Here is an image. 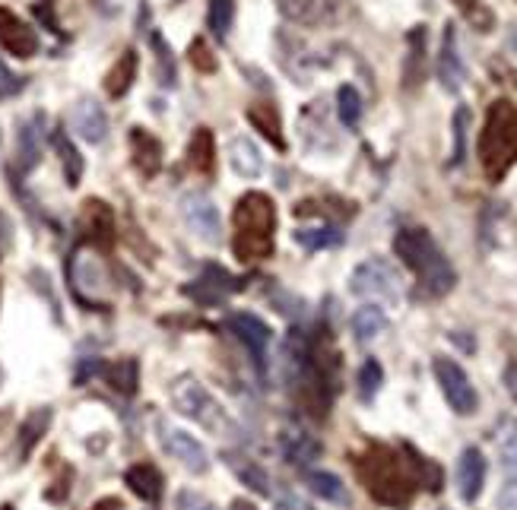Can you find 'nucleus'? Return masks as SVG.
Listing matches in <instances>:
<instances>
[{
    "label": "nucleus",
    "mask_w": 517,
    "mask_h": 510,
    "mask_svg": "<svg viewBox=\"0 0 517 510\" xmlns=\"http://www.w3.org/2000/svg\"><path fill=\"white\" fill-rule=\"evenodd\" d=\"M356 472L365 485V491L384 507H406L413 501L419 476L410 457V444H403V453L384 444H372L362 457L356 460Z\"/></svg>",
    "instance_id": "f257e3e1"
},
{
    "label": "nucleus",
    "mask_w": 517,
    "mask_h": 510,
    "mask_svg": "<svg viewBox=\"0 0 517 510\" xmlns=\"http://www.w3.org/2000/svg\"><path fill=\"white\" fill-rule=\"evenodd\" d=\"M394 254L416 273L426 295L441 298L457 286V270L426 229H400L394 235Z\"/></svg>",
    "instance_id": "f03ea898"
},
{
    "label": "nucleus",
    "mask_w": 517,
    "mask_h": 510,
    "mask_svg": "<svg viewBox=\"0 0 517 510\" xmlns=\"http://www.w3.org/2000/svg\"><path fill=\"white\" fill-rule=\"evenodd\" d=\"M235 238L232 251L242 263H257L267 260L273 254V235H276V203L261 194L248 191L245 197H238L235 203Z\"/></svg>",
    "instance_id": "7ed1b4c3"
},
{
    "label": "nucleus",
    "mask_w": 517,
    "mask_h": 510,
    "mask_svg": "<svg viewBox=\"0 0 517 510\" xmlns=\"http://www.w3.org/2000/svg\"><path fill=\"white\" fill-rule=\"evenodd\" d=\"M517 162V108L508 99L489 105V115L479 134V165L489 181H502Z\"/></svg>",
    "instance_id": "20e7f679"
},
{
    "label": "nucleus",
    "mask_w": 517,
    "mask_h": 510,
    "mask_svg": "<svg viewBox=\"0 0 517 510\" xmlns=\"http://www.w3.org/2000/svg\"><path fill=\"white\" fill-rule=\"evenodd\" d=\"M172 403L184 419L197 422L203 431L216 434V438H238V425L232 415L213 400V393L203 387L197 377L181 374L172 384Z\"/></svg>",
    "instance_id": "39448f33"
},
{
    "label": "nucleus",
    "mask_w": 517,
    "mask_h": 510,
    "mask_svg": "<svg viewBox=\"0 0 517 510\" xmlns=\"http://www.w3.org/2000/svg\"><path fill=\"white\" fill-rule=\"evenodd\" d=\"M349 292L359 298H372V301H397L403 292V279L397 273V267L384 257H372L362 260L359 267L349 276Z\"/></svg>",
    "instance_id": "423d86ee"
},
{
    "label": "nucleus",
    "mask_w": 517,
    "mask_h": 510,
    "mask_svg": "<svg viewBox=\"0 0 517 510\" xmlns=\"http://www.w3.org/2000/svg\"><path fill=\"white\" fill-rule=\"evenodd\" d=\"M432 371H435V381H438L441 393H445L448 406L457 415H473L476 406H479V396H476V387L470 384L467 371L460 368L454 358H448V355H438L435 362H432Z\"/></svg>",
    "instance_id": "0eeeda50"
},
{
    "label": "nucleus",
    "mask_w": 517,
    "mask_h": 510,
    "mask_svg": "<svg viewBox=\"0 0 517 510\" xmlns=\"http://www.w3.org/2000/svg\"><path fill=\"white\" fill-rule=\"evenodd\" d=\"M159 444L162 450L169 453L172 460H178L188 472H194V476H203V472L210 469V453L207 447H203L194 434L181 431V428H172V425H159Z\"/></svg>",
    "instance_id": "6e6552de"
},
{
    "label": "nucleus",
    "mask_w": 517,
    "mask_h": 510,
    "mask_svg": "<svg viewBox=\"0 0 517 510\" xmlns=\"http://www.w3.org/2000/svg\"><path fill=\"white\" fill-rule=\"evenodd\" d=\"M80 232L83 238L99 251H112L115 248V235H118V225H115V210L99 197H89L80 210Z\"/></svg>",
    "instance_id": "1a4fd4ad"
},
{
    "label": "nucleus",
    "mask_w": 517,
    "mask_h": 510,
    "mask_svg": "<svg viewBox=\"0 0 517 510\" xmlns=\"http://www.w3.org/2000/svg\"><path fill=\"white\" fill-rule=\"evenodd\" d=\"M181 216L184 222L191 225V232L207 241V244H219V238H223V219H219V210L216 203L207 197V194H184L181 200Z\"/></svg>",
    "instance_id": "9d476101"
},
{
    "label": "nucleus",
    "mask_w": 517,
    "mask_h": 510,
    "mask_svg": "<svg viewBox=\"0 0 517 510\" xmlns=\"http://www.w3.org/2000/svg\"><path fill=\"white\" fill-rule=\"evenodd\" d=\"M229 327H232V333L238 339H242V346L251 352V362H254L257 374L264 377L267 374V349H270V339H273L270 327L257 314H251V311L232 314L229 317Z\"/></svg>",
    "instance_id": "9b49d317"
},
{
    "label": "nucleus",
    "mask_w": 517,
    "mask_h": 510,
    "mask_svg": "<svg viewBox=\"0 0 517 510\" xmlns=\"http://www.w3.org/2000/svg\"><path fill=\"white\" fill-rule=\"evenodd\" d=\"M67 279H70V289L73 295H77V301L83 308H96L102 311L105 305L96 298V289H99V282H102V270H99V263L86 257V254H73L67 260Z\"/></svg>",
    "instance_id": "f8f14e48"
},
{
    "label": "nucleus",
    "mask_w": 517,
    "mask_h": 510,
    "mask_svg": "<svg viewBox=\"0 0 517 510\" xmlns=\"http://www.w3.org/2000/svg\"><path fill=\"white\" fill-rule=\"evenodd\" d=\"M0 48L23 61L39 54V35H35V29L7 7H0Z\"/></svg>",
    "instance_id": "ddd939ff"
},
{
    "label": "nucleus",
    "mask_w": 517,
    "mask_h": 510,
    "mask_svg": "<svg viewBox=\"0 0 517 510\" xmlns=\"http://www.w3.org/2000/svg\"><path fill=\"white\" fill-rule=\"evenodd\" d=\"M42 140H45V115H32L29 121H23L20 137H16V159L10 172L16 178L29 175L35 165L42 159Z\"/></svg>",
    "instance_id": "4468645a"
},
{
    "label": "nucleus",
    "mask_w": 517,
    "mask_h": 510,
    "mask_svg": "<svg viewBox=\"0 0 517 510\" xmlns=\"http://www.w3.org/2000/svg\"><path fill=\"white\" fill-rule=\"evenodd\" d=\"M438 80H441V89L445 92H460L464 86V61H460V48H457V29L454 23L445 26V35H441V51H438Z\"/></svg>",
    "instance_id": "2eb2a0df"
},
{
    "label": "nucleus",
    "mask_w": 517,
    "mask_h": 510,
    "mask_svg": "<svg viewBox=\"0 0 517 510\" xmlns=\"http://www.w3.org/2000/svg\"><path fill=\"white\" fill-rule=\"evenodd\" d=\"M486 485V457L479 447H467L457 460V491L467 504H473L479 495H483Z\"/></svg>",
    "instance_id": "dca6fc26"
},
{
    "label": "nucleus",
    "mask_w": 517,
    "mask_h": 510,
    "mask_svg": "<svg viewBox=\"0 0 517 510\" xmlns=\"http://www.w3.org/2000/svg\"><path fill=\"white\" fill-rule=\"evenodd\" d=\"M73 130L86 140V143H102L108 137V118H105V108L96 99H83L73 105Z\"/></svg>",
    "instance_id": "f3484780"
},
{
    "label": "nucleus",
    "mask_w": 517,
    "mask_h": 510,
    "mask_svg": "<svg viewBox=\"0 0 517 510\" xmlns=\"http://www.w3.org/2000/svg\"><path fill=\"white\" fill-rule=\"evenodd\" d=\"M131 156H134V168L143 178H156L162 172V143L150 130L143 127L131 130Z\"/></svg>",
    "instance_id": "a211bd4d"
},
{
    "label": "nucleus",
    "mask_w": 517,
    "mask_h": 510,
    "mask_svg": "<svg viewBox=\"0 0 517 510\" xmlns=\"http://www.w3.org/2000/svg\"><path fill=\"white\" fill-rule=\"evenodd\" d=\"M280 450H283V457L292 463V466H311L318 457H321V441L315 438V434H308V431H299V428H289L283 431V438H280Z\"/></svg>",
    "instance_id": "6ab92c4d"
},
{
    "label": "nucleus",
    "mask_w": 517,
    "mask_h": 510,
    "mask_svg": "<svg viewBox=\"0 0 517 510\" xmlns=\"http://www.w3.org/2000/svg\"><path fill=\"white\" fill-rule=\"evenodd\" d=\"M245 118H248V124L257 130V134H261L264 140H270L283 153V149H286V137H283V121H280V111H276V105H270V102H254V105H248Z\"/></svg>",
    "instance_id": "aec40b11"
},
{
    "label": "nucleus",
    "mask_w": 517,
    "mask_h": 510,
    "mask_svg": "<svg viewBox=\"0 0 517 510\" xmlns=\"http://www.w3.org/2000/svg\"><path fill=\"white\" fill-rule=\"evenodd\" d=\"M188 165L197 175L213 178L216 175V140L210 127H197L188 143Z\"/></svg>",
    "instance_id": "412c9836"
},
{
    "label": "nucleus",
    "mask_w": 517,
    "mask_h": 510,
    "mask_svg": "<svg viewBox=\"0 0 517 510\" xmlns=\"http://www.w3.org/2000/svg\"><path fill=\"white\" fill-rule=\"evenodd\" d=\"M124 485L146 504H156L162 498V476L153 463H137L124 472Z\"/></svg>",
    "instance_id": "4be33fe9"
},
{
    "label": "nucleus",
    "mask_w": 517,
    "mask_h": 510,
    "mask_svg": "<svg viewBox=\"0 0 517 510\" xmlns=\"http://www.w3.org/2000/svg\"><path fill=\"white\" fill-rule=\"evenodd\" d=\"M137 70H140L137 51L127 48V51L121 54V58L115 61V67L108 70V77H105V92H108V99H121V96H127V89H131L134 80H137Z\"/></svg>",
    "instance_id": "5701e85b"
},
{
    "label": "nucleus",
    "mask_w": 517,
    "mask_h": 510,
    "mask_svg": "<svg viewBox=\"0 0 517 510\" xmlns=\"http://www.w3.org/2000/svg\"><path fill=\"white\" fill-rule=\"evenodd\" d=\"M229 162L235 168V175H242V178H257L264 172V156H261V149L254 146L251 137H232Z\"/></svg>",
    "instance_id": "b1692460"
},
{
    "label": "nucleus",
    "mask_w": 517,
    "mask_h": 510,
    "mask_svg": "<svg viewBox=\"0 0 517 510\" xmlns=\"http://www.w3.org/2000/svg\"><path fill=\"white\" fill-rule=\"evenodd\" d=\"M226 466L235 472V479L242 482L245 488H251L254 495H261V498H270V491H273V485H270V476L267 472L257 466L254 460H248V457H235V453H226Z\"/></svg>",
    "instance_id": "393cba45"
},
{
    "label": "nucleus",
    "mask_w": 517,
    "mask_h": 510,
    "mask_svg": "<svg viewBox=\"0 0 517 510\" xmlns=\"http://www.w3.org/2000/svg\"><path fill=\"white\" fill-rule=\"evenodd\" d=\"M48 425H51V409L48 406L35 409L32 415H26V422L20 425V434H16V457L29 460V453L35 450V444L45 438Z\"/></svg>",
    "instance_id": "a878e982"
},
{
    "label": "nucleus",
    "mask_w": 517,
    "mask_h": 510,
    "mask_svg": "<svg viewBox=\"0 0 517 510\" xmlns=\"http://www.w3.org/2000/svg\"><path fill=\"white\" fill-rule=\"evenodd\" d=\"M51 143H54V149H58V156H61V165H64V181H67V187H77L80 184V178H83V156H80V149L73 146V140L67 137V130H54L51 134Z\"/></svg>",
    "instance_id": "bb28decb"
},
{
    "label": "nucleus",
    "mask_w": 517,
    "mask_h": 510,
    "mask_svg": "<svg viewBox=\"0 0 517 510\" xmlns=\"http://www.w3.org/2000/svg\"><path fill=\"white\" fill-rule=\"evenodd\" d=\"M102 377L121 396H134L137 393V381H140V365H137V358H118L115 365L102 368Z\"/></svg>",
    "instance_id": "cd10ccee"
},
{
    "label": "nucleus",
    "mask_w": 517,
    "mask_h": 510,
    "mask_svg": "<svg viewBox=\"0 0 517 510\" xmlns=\"http://www.w3.org/2000/svg\"><path fill=\"white\" fill-rule=\"evenodd\" d=\"M422 77H426V26H416L410 32V58H406L403 83L413 89L422 83Z\"/></svg>",
    "instance_id": "c85d7f7f"
},
{
    "label": "nucleus",
    "mask_w": 517,
    "mask_h": 510,
    "mask_svg": "<svg viewBox=\"0 0 517 510\" xmlns=\"http://www.w3.org/2000/svg\"><path fill=\"white\" fill-rule=\"evenodd\" d=\"M295 244L305 251H327V248H337V244H343V232L337 229V225H315V229H295L292 232Z\"/></svg>",
    "instance_id": "c756f323"
},
{
    "label": "nucleus",
    "mask_w": 517,
    "mask_h": 510,
    "mask_svg": "<svg viewBox=\"0 0 517 510\" xmlns=\"http://www.w3.org/2000/svg\"><path fill=\"white\" fill-rule=\"evenodd\" d=\"M305 485L315 491L321 501H330V504H349V491L343 485L340 476L334 472H305Z\"/></svg>",
    "instance_id": "7c9ffc66"
},
{
    "label": "nucleus",
    "mask_w": 517,
    "mask_h": 510,
    "mask_svg": "<svg viewBox=\"0 0 517 510\" xmlns=\"http://www.w3.org/2000/svg\"><path fill=\"white\" fill-rule=\"evenodd\" d=\"M384 330H387V314L378 305H362L353 314V333H356V339L362 346L372 343V339H378Z\"/></svg>",
    "instance_id": "2f4dec72"
},
{
    "label": "nucleus",
    "mask_w": 517,
    "mask_h": 510,
    "mask_svg": "<svg viewBox=\"0 0 517 510\" xmlns=\"http://www.w3.org/2000/svg\"><path fill=\"white\" fill-rule=\"evenodd\" d=\"M495 447H498L505 472L517 469V419H511V415H505V419L495 425Z\"/></svg>",
    "instance_id": "473e14b6"
},
{
    "label": "nucleus",
    "mask_w": 517,
    "mask_h": 510,
    "mask_svg": "<svg viewBox=\"0 0 517 510\" xmlns=\"http://www.w3.org/2000/svg\"><path fill=\"white\" fill-rule=\"evenodd\" d=\"M384 384V368L378 358H365L362 368H359V377H356V387H359V400L362 403H372L378 390Z\"/></svg>",
    "instance_id": "72a5a7b5"
},
{
    "label": "nucleus",
    "mask_w": 517,
    "mask_h": 510,
    "mask_svg": "<svg viewBox=\"0 0 517 510\" xmlns=\"http://www.w3.org/2000/svg\"><path fill=\"white\" fill-rule=\"evenodd\" d=\"M150 45L156 51V77H159V86H175L178 83V67H175V58H172V48L165 45V39L159 32L150 35Z\"/></svg>",
    "instance_id": "f704fd0d"
},
{
    "label": "nucleus",
    "mask_w": 517,
    "mask_h": 510,
    "mask_svg": "<svg viewBox=\"0 0 517 510\" xmlns=\"http://www.w3.org/2000/svg\"><path fill=\"white\" fill-rule=\"evenodd\" d=\"M337 111H340V121L343 127L356 130L362 121V96L356 92V86H340L337 89Z\"/></svg>",
    "instance_id": "c9c22d12"
},
{
    "label": "nucleus",
    "mask_w": 517,
    "mask_h": 510,
    "mask_svg": "<svg viewBox=\"0 0 517 510\" xmlns=\"http://www.w3.org/2000/svg\"><path fill=\"white\" fill-rule=\"evenodd\" d=\"M235 23V0H210V13H207V26L219 42L226 39L229 29Z\"/></svg>",
    "instance_id": "e433bc0d"
},
{
    "label": "nucleus",
    "mask_w": 517,
    "mask_h": 510,
    "mask_svg": "<svg viewBox=\"0 0 517 510\" xmlns=\"http://www.w3.org/2000/svg\"><path fill=\"white\" fill-rule=\"evenodd\" d=\"M467 130H470V108L460 105L454 111V149H451V165H460L467 156Z\"/></svg>",
    "instance_id": "4c0bfd02"
},
{
    "label": "nucleus",
    "mask_w": 517,
    "mask_h": 510,
    "mask_svg": "<svg viewBox=\"0 0 517 510\" xmlns=\"http://www.w3.org/2000/svg\"><path fill=\"white\" fill-rule=\"evenodd\" d=\"M188 58H191L194 70H200V73H216V67H219V61H216L213 48L207 45V39H194L191 48H188Z\"/></svg>",
    "instance_id": "58836bf2"
},
{
    "label": "nucleus",
    "mask_w": 517,
    "mask_h": 510,
    "mask_svg": "<svg viewBox=\"0 0 517 510\" xmlns=\"http://www.w3.org/2000/svg\"><path fill=\"white\" fill-rule=\"evenodd\" d=\"M276 10H280L289 23H308L315 16V0H276Z\"/></svg>",
    "instance_id": "ea45409f"
},
{
    "label": "nucleus",
    "mask_w": 517,
    "mask_h": 510,
    "mask_svg": "<svg viewBox=\"0 0 517 510\" xmlns=\"http://www.w3.org/2000/svg\"><path fill=\"white\" fill-rule=\"evenodd\" d=\"M175 510H216V504L194 488H181L175 495Z\"/></svg>",
    "instance_id": "a19ab883"
},
{
    "label": "nucleus",
    "mask_w": 517,
    "mask_h": 510,
    "mask_svg": "<svg viewBox=\"0 0 517 510\" xmlns=\"http://www.w3.org/2000/svg\"><path fill=\"white\" fill-rule=\"evenodd\" d=\"M498 510H517V469L505 472V482L498 488Z\"/></svg>",
    "instance_id": "79ce46f5"
},
{
    "label": "nucleus",
    "mask_w": 517,
    "mask_h": 510,
    "mask_svg": "<svg viewBox=\"0 0 517 510\" xmlns=\"http://www.w3.org/2000/svg\"><path fill=\"white\" fill-rule=\"evenodd\" d=\"M26 86V77H13V73L0 64V99H10V96H16V92H20Z\"/></svg>",
    "instance_id": "37998d69"
},
{
    "label": "nucleus",
    "mask_w": 517,
    "mask_h": 510,
    "mask_svg": "<svg viewBox=\"0 0 517 510\" xmlns=\"http://www.w3.org/2000/svg\"><path fill=\"white\" fill-rule=\"evenodd\" d=\"M102 362L99 358H86V362H80V368H77V377H73V381H77V387H83L89 377H96V374H102Z\"/></svg>",
    "instance_id": "c03bdc74"
},
{
    "label": "nucleus",
    "mask_w": 517,
    "mask_h": 510,
    "mask_svg": "<svg viewBox=\"0 0 517 510\" xmlns=\"http://www.w3.org/2000/svg\"><path fill=\"white\" fill-rule=\"evenodd\" d=\"M502 381H505V390L508 396L517 403V362H508L505 365V374H502Z\"/></svg>",
    "instance_id": "a18cd8bd"
},
{
    "label": "nucleus",
    "mask_w": 517,
    "mask_h": 510,
    "mask_svg": "<svg viewBox=\"0 0 517 510\" xmlns=\"http://www.w3.org/2000/svg\"><path fill=\"white\" fill-rule=\"evenodd\" d=\"M457 7L464 10L470 20H476V10H479V0H457Z\"/></svg>",
    "instance_id": "49530a36"
},
{
    "label": "nucleus",
    "mask_w": 517,
    "mask_h": 510,
    "mask_svg": "<svg viewBox=\"0 0 517 510\" xmlns=\"http://www.w3.org/2000/svg\"><path fill=\"white\" fill-rule=\"evenodd\" d=\"M92 510H121V501L118 498H102Z\"/></svg>",
    "instance_id": "de8ad7c7"
},
{
    "label": "nucleus",
    "mask_w": 517,
    "mask_h": 510,
    "mask_svg": "<svg viewBox=\"0 0 517 510\" xmlns=\"http://www.w3.org/2000/svg\"><path fill=\"white\" fill-rule=\"evenodd\" d=\"M232 510H257V507H254V504H245V501H235Z\"/></svg>",
    "instance_id": "09e8293b"
},
{
    "label": "nucleus",
    "mask_w": 517,
    "mask_h": 510,
    "mask_svg": "<svg viewBox=\"0 0 517 510\" xmlns=\"http://www.w3.org/2000/svg\"><path fill=\"white\" fill-rule=\"evenodd\" d=\"M0 384H4V368H0Z\"/></svg>",
    "instance_id": "8fccbe9b"
},
{
    "label": "nucleus",
    "mask_w": 517,
    "mask_h": 510,
    "mask_svg": "<svg viewBox=\"0 0 517 510\" xmlns=\"http://www.w3.org/2000/svg\"><path fill=\"white\" fill-rule=\"evenodd\" d=\"M511 42H514V48H517V32H514V39H511Z\"/></svg>",
    "instance_id": "3c124183"
}]
</instances>
